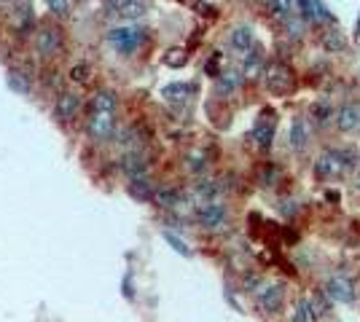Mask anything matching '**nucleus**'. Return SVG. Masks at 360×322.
<instances>
[{
    "mask_svg": "<svg viewBox=\"0 0 360 322\" xmlns=\"http://www.w3.org/2000/svg\"><path fill=\"white\" fill-rule=\"evenodd\" d=\"M105 41L121 57H135L137 51L148 43V30L140 22H121L105 32Z\"/></svg>",
    "mask_w": 360,
    "mask_h": 322,
    "instance_id": "nucleus-1",
    "label": "nucleus"
},
{
    "mask_svg": "<svg viewBox=\"0 0 360 322\" xmlns=\"http://www.w3.org/2000/svg\"><path fill=\"white\" fill-rule=\"evenodd\" d=\"M194 220L207 234H224L231 226V210L226 201H199L194 204Z\"/></svg>",
    "mask_w": 360,
    "mask_h": 322,
    "instance_id": "nucleus-2",
    "label": "nucleus"
},
{
    "mask_svg": "<svg viewBox=\"0 0 360 322\" xmlns=\"http://www.w3.org/2000/svg\"><path fill=\"white\" fill-rule=\"evenodd\" d=\"M320 48L326 51V54H345L347 48H349V41H347V35L336 25H330L326 30H320Z\"/></svg>",
    "mask_w": 360,
    "mask_h": 322,
    "instance_id": "nucleus-20",
    "label": "nucleus"
},
{
    "mask_svg": "<svg viewBox=\"0 0 360 322\" xmlns=\"http://www.w3.org/2000/svg\"><path fill=\"white\" fill-rule=\"evenodd\" d=\"M355 154H349V151H339V148H333V151H323V154L317 156L315 161V175L320 180H339V177H345L349 169L355 167Z\"/></svg>",
    "mask_w": 360,
    "mask_h": 322,
    "instance_id": "nucleus-4",
    "label": "nucleus"
},
{
    "mask_svg": "<svg viewBox=\"0 0 360 322\" xmlns=\"http://www.w3.org/2000/svg\"><path fill=\"white\" fill-rule=\"evenodd\" d=\"M46 6L57 19H68L73 14V0H46Z\"/></svg>",
    "mask_w": 360,
    "mask_h": 322,
    "instance_id": "nucleus-30",
    "label": "nucleus"
},
{
    "mask_svg": "<svg viewBox=\"0 0 360 322\" xmlns=\"http://www.w3.org/2000/svg\"><path fill=\"white\" fill-rule=\"evenodd\" d=\"M89 78H91V67H89V65L78 62V65H73V67H70V81H73V83H86Z\"/></svg>",
    "mask_w": 360,
    "mask_h": 322,
    "instance_id": "nucleus-31",
    "label": "nucleus"
},
{
    "mask_svg": "<svg viewBox=\"0 0 360 322\" xmlns=\"http://www.w3.org/2000/svg\"><path fill=\"white\" fill-rule=\"evenodd\" d=\"M153 204L159 207V210H178L180 207V194L175 191V188H169V185H165V188H156L153 191Z\"/></svg>",
    "mask_w": 360,
    "mask_h": 322,
    "instance_id": "nucleus-25",
    "label": "nucleus"
},
{
    "mask_svg": "<svg viewBox=\"0 0 360 322\" xmlns=\"http://www.w3.org/2000/svg\"><path fill=\"white\" fill-rule=\"evenodd\" d=\"M333 126L339 135H352L360 129V105L355 102H342L333 113Z\"/></svg>",
    "mask_w": 360,
    "mask_h": 322,
    "instance_id": "nucleus-12",
    "label": "nucleus"
},
{
    "mask_svg": "<svg viewBox=\"0 0 360 322\" xmlns=\"http://www.w3.org/2000/svg\"><path fill=\"white\" fill-rule=\"evenodd\" d=\"M296 16L309 27V30H326L330 25H336L333 14L323 0H296Z\"/></svg>",
    "mask_w": 360,
    "mask_h": 322,
    "instance_id": "nucleus-5",
    "label": "nucleus"
},
{
    "mask_svg": "<svg viewBox=\"0 0 360 322\" xmlns=\"http://www.w3.org/2000/svg\"><path fill=\"white\" fill-rule=\"evenodd\" d=\"M271 97H288V94L296 89V73L288 67L285 62H266L264 67V76L258 81Z\"/></svg>",
    "mask_w": 360,
    "mask_h": 322,
    "instance_id": "nucleus-3",
    "label": "nucleus"
},
{
    "mask_svg": "<svg viewBox=\"0 0 360 322\" xmlns=\"http://www.w3.org/2000/svg\"><path fill=\"white\" fill-rule=\"evenodd\" d=\"M255 309L266 317H277L283 307H285V285L283 282H269V285H261L253 295Z\"/></svg>",
    "mask_w": 360,
    "mask_h": 322,
    "instance_id": "nucleus-6",
    "label": "nucleus"
},
{
    "mask_svg": "<svg viewBox=\"0 0 360 322\" xmlns=\"http://www.w3.org/2000/svg\"><path fill=\"white\" fill-rule=\"evenodd\" d=\"M255 43H258V41H255V32H253V27H250V25L240 22V25H234V27L229 30V48H231L237 57L248 54Z\"/></svg>",
    "mask_w": 360,
    "mask_h": 322,
    "instance_id": "nucleus-14",
    "label": "nucleus"
},
{
    "mask_svg": "<svg viewBox=\"0 0 360 322\" xmlns=\"http://www.w3.org/2000/svg\"><path fill=\"white\" fill-rule=\"evenodd\" d=\"M6 81H8V86H11L14 92L30 94V78L25 76V73H16V70H11V73L6 76Z\"/></svg>",
    "mask_w": 360,
    "mask_h": 322,
    "instance_id": "nucleus-29",
    "label": "nucleus"
},
{
    "mask_svg": "<svg viewBox=\"0 0 360 322\" xmlns=\"http://www.w3.org/2000/svg\"><path fill=\"white\" fill-rule=\"evenodd\" d=\"M119 169L127 180L132 177H146L148 175V159L140 154V151H127L119 159Z\"/></svg>",
    "mask_w": 360,
    "mask_h": 322,
    "instance_id": "nucleus-19",
    "label": "nucleus"
},
{
    "mask_svg": "<svg viewBox=\"0 0 360 322\" xmlns=\"http://www.w3.org/2000/svg\"><path fill=\"white\" fill-rule=\"evenodd\" d=\"M307 25L301 22L299 16H293V19H288L285 25H280V35H283V41H288V43H301L304 38H307Z\"/></svg>",
    "mask_w": 360,
    "mask_h": 322,
    "instance_id": "nucleus-24",
    "label": "nucleus"
},
{
    "mask_svg": "<svg viewBox=\"0 0 360 322\" xmlns=\"http://www.w3.org/2000/svg\"><path fill=\"white\" fill-rule=\"evenodd\" d=\"M317 320V311L312 307L309 298H299L293 304V311H290V322H315Z\"/></svg>",
    "mask_w": 360,
    "mask_h": 322,
    "instance_id": "nucleus-26",
    "label": "nucleus"
},
{
    "mask_svg": "<svg viewBox=\"0 0 360 322\" xmlns=\"http://www.w3.org/2000/svg\"><path fill=\"white\" fill-rule=\"evenodd\" d=\"M326 295L336 304H352L355 301V285L347 279V276H328L326 279Z\"/></svg>",
    "mask_w": 360,
    "mask_h": 322,
    "instance_id": "nucleus-17",
    "label": "nucleus"
},
{
    "mask_svg": "<svg viewBox=\"0 0 360 322\" xmlns=\"http://www.w3.org/2000/svg\"><path fill=\"white\" fill-rule=\"evenodd\" d=\"M153 191H156V185H153V180H150L148 175L146 177H132L127 183V194L137 201H150L153 199Z\"/></svg>",
    "mask_w": 360,
    "mask_h": 322,
    "instance_id": "nucleus-23",
    "label": "nucleus"
},
{
    "mask_svg": "<svg viewBox=\"0 0 360 322\" xmlns=\"http://www.w3.org/2000/svg\"><path fill=\"white\" fill-rule=\"evenodd\" d=\"M8 3H16V0H0V6H8Z\"/></svg>",
    "mask_w": 360,
    "mask_h": 322,
    "instance_id": "nucleus-33",
    "label": "nucleus"
},
{
    "mask_svg": "<svg viewBox=\"0 0 360 322\" xmlns=\"http://www.w3.org/2000/svg\"><path fill=\"white\" fill-rule=\"evenodd\" d=\"M116 107H119V94L108 89V86L97 89L91 97V110L94 113H116Z\"/></svg>",
    "mask_w": 360,
    "mask_h": 322,
    "instance_id": "nucleus-22",
    "label": "nucleus"
},
{
    "mask_svg": "<svg viewBox=\"0 0 360 322\" xmlns=\"http://www.w3.org/2000/svg\"><path fill=\"white\" fill-rule=\"evenodd\" d=\"M65 46V38H62V32L57 27H51V25H44V27H38L35 35H32V48H35V54L38 57H57Z\"/></svg>",
    "mask_w": 360,
    "mask_h": 322,
    "instance_id": "nucleus-8",
    "label": "nucleus"
},
{
    "mask_svg": "<svg viewBox=\"0 0 360 322\" xmlns=\"http://www.w3.org/2000/svg\"><path fill=\"white\" fill-rule=\"evenodd\" d=\"M274 137H277V119H274V113H261L258 116V121H255L253 132H250V140H253V145L258 151H271V145H274Z\"/></svg>",
    "mask_w": 360,
    "mask_h": 322,
    "instance_id": "nucleus-9",
    "label": "nucleus"
},
{
    "mask_svg": "<svg viewBox=\"0 0 360 322\" xmlns=\"http://www.w3.org/2000/svg\"><path fill=\"white\" fill-rule=\"evenodd\" d=\"M255 3H258L261 8H266V6H269V0H255Z\"/></svg>",
    "mask_w": 360,
    "mask_h": 322,
    "instance_id": "nucleus-32",
    "label": "nucleus"
},
{
    "mask_svg": "<svg viewBox=\"0 0 360 322\" xmlns=\"http://www.w3.org/2000/svg\"><path fill=\"white\" fill-rule=\"evenodd\" d=\"M110 8L121 22H140L148 14V0H113Z\"/></svg>",
    "mask_w": 360,
    "mask_h": 322,
    "instance_id": "nucleus-18",
    "label": "nucleus"
},
{
    "mask_svg": "<svg viewBox=\"0 0 360 322\" xmlns=\"http://www.w3.org/2000/svg\"><path fill=\"white\" fill-rule=\"evenodd\" d=\"M81 110H84V100L75 92L57 94V100H54V116H57L60 121H65V123L75 121V119L81 116Z\"/></svg>",
    "mask_w": 360,
    "mask_h": 322,
    "instance_id": "nucleus-13",
    "label": "nucleus"
},
{
    "mask_svg": "<svg viewBox=\"0 0 360 322\" xmlns=\"http://www.w3.org/2000/svg\"><path fill=\"white\" fill-rule=\"evenodd\" d=\"M266 51L255 43L248 54H242L240 57V65H237V73H240L242 83L248 86V83H258L261 76H264V67H266Z\"/></svg>",
    "mask_w": 360,
    "mask_h": 322,
    "instance_id": "nucleus-7",
    "label": "nucleus"
},
{
    "mask_svg": "<svg viewBox=\"0 0 360 322\" xmlns=\"http://www.w3.org/2000/svg\"><path fill=\"white\" fill-rule=\"evenodd\" d=\"M186 167H188V172L191 175H205L207 172V167H210V161H207V154L202 151V148H194V151H188V156H186Z\"/></svg>",
    "mask_w": 360,
    "mask_h": 322,
    "instance_id": "nucleus-27",
    "label": "nucleus"
},
{
    "mask_svg": "<svg viewBox=\"0 0 360 322\" xmlns=\"http://www.w3.org/2000/svg\"><path fill=\"white\" fill-rule=\"evenodd\" d=\"M312 132L315 129L309 126V121L304 116H293V121L288 126V148L293 154H304L309 148V142H312Z\"/></svg>",
    "mask_w": 360,
    "mask_h": 322,
    "instance_id": "nucleus-11",
    "label": "nucleus"
},
{
    "mask_svg": "<svg viewBox=\"0 0 360 322\" xmlns=\"http://www.w3.org/2000/svg\"><path fill=\"white\" fill-rule=\"evenodd\" d=\"M86 135L94 142H108V140L116 137V113H89V121H86Z\"/></svg>",
    "mask_w": 360,
    "mask_h": 322,
    "instance_id": "nucleus-10",
    "label": "nucleus"
},
{
    "mask_svg": "<svg viewBox=\"0 0 360 322\" xmlns=\"http://www.w3.org/2000/svg\"><path fill=\"white\" fill-rule=\"evenodd\" d=\"M333 113H336V105H333L330 100H317V102L309 105V113H307L304 119L309 121L312 129L323 132V129H328L330 123H333Z\"/></svg>",
    "mask_w": 360,
    "mask_h": 322,
    "instance_id": "nucleus-16",
    "label": "nucleus"
},
{
    "mask_svg": "<svg viewBox=\"0 0 360 322\" xmlns=\"http://www.w3.org/2000/svg\"><path fill=\"white\" fill-rule=\"evenodd\" d=\"M242 78L237 73V67H231V70H221L218 76H215V97H221V100H231V97H237L242 92Z\"/></svg>",
    "mask_w": 360,
    "mask_h": 322,
    "instance_id": "nucleus-15",
    "label": "nucleus"
},
{
    "mask_svg": "<svg viewBox=\"0 0 360 322\" xmlns=\"http://www.w3.org/2000/svg\"><path fill=\"white\" fill-rule=\"evenodd\" d=\"M264 11H266V16L280 27V25H285L288 19L296 16V0H269V6H266Z\"/></svg>",
    "mask_w": 360,
    "mask_h": 322,
    "instance_id": "nucleus-21",
    "label": "nucleus"
},
{
    "mask_svg": "<svg viewBox=\"0 0 360 322\" xmlns=\"http://www.w3.org/2000/svg\"><path fill=\"white\" fill-rule=\"evenodd\" d=\"M165 97L169 100V102H188L191 86H188V83H172V86H167L165 89Z\"/></svg>",
    "mask_w": 360,
    "mask_h": 322,
    "instance_id": "nucleus-28",
    "label": "nucleus"
}]
</instances>
